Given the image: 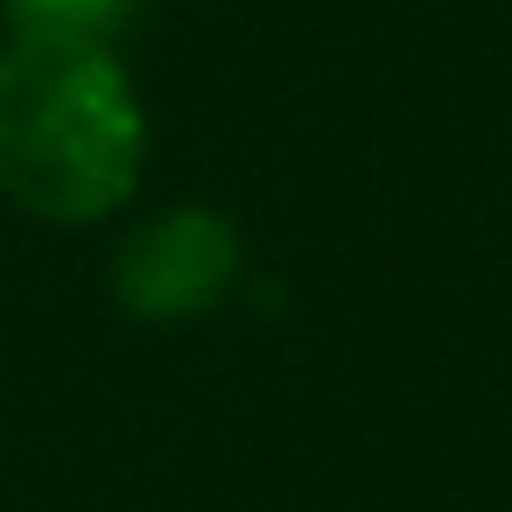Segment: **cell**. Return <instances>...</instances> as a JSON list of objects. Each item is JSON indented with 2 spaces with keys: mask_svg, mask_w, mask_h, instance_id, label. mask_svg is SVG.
Returning <instances> with one entry per match:
<instances>
[{
  "mask_svg": "<svg viewBox=\"0 0 512 512\" xmlns=\"http://www.w3.org/2000/svg\"><path fill=\"white\" fill-rule=\"evenodd\" d=\"M148 162V113L106 43L15 36L0 50V190L43 225L113 218Z\"/></svg>",
  "mask_w": 512,
  "mask_h": 512,
  "instance_id": "cell-1",
  "label": "cell"
},
{
  "mask_svg": "<svg viewBox=\"0 0 512 512\" xmlns=\"http://www.w3.org/2000/svg\"><path fill=\"white\" fill-rule=\"evenodd\" d=\"M246 274V239L211 204H176L113 246V302L134 323H197Z\"/></svg>",
  "mask_w": 512,
  "mask_h": 512,
  "instance_id": "cell-2",
  "label": "cell"
},
{
  "mask_svg": "<svg viewBox=\"0 0 512 512\" xmlns=\"http://www.w3.org/2000/svg\"><path fill=\"white\" fill-rule=\"evenodd\" d=\"M0 8H8L15 36H85V43H106L141 0H0Z\"/></svg>",
  "mask_w": 512,
  "mask_h": 512,
  "instance_id": "cell-3",
  "label": "cell"
}]
</instances>
